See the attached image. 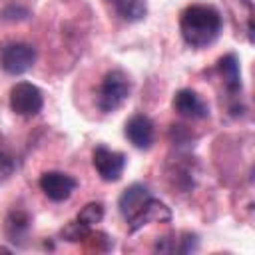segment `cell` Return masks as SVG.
<instances>
[{"mask_svg":"<svg viewBox=\"0 0 255 255\" xmlns=\"http://www.w3.org/2000/svg\"><path fill=\"white\" fill-rule=\"evenodd\" d=\"M221 14L209 4H191L179 16V32L187 46L207 48L219 38Z\"/></svg>","mask_w":255,"mask_h":255,"instance_id":"6da1fadb","label":"cell"},{"mask_svg":"<svg viewBox=\"0 0 255 255\" xmlns=\"http://www.w3.org/2000/svg\"><path fill=\"white\" fill-rule=\"evenodd\" d=\"M129 90H131V82H129L128 74L122 72V70H112L104 76V80L100 84L96 104L106 114L116 112L128 100Z\"/></svg>","mask_w":255,"mask_h":255,"instance_id":"7a4b0ae2","label":"cell"},{"mask_svg":"<svg viewBox=\"0 0 255 255\" xmlns=\"http://www.w3.org/2000/svg\"><path fill=\"white\" fill-rule=\"evenodd\" d=\"M36 62V48L26 42H8L0 48V68L10 76H22Z\"/></svg>","mask_w":255,"mask_h":255,"instance_id":"3957f363","label":"cell"},{"mask_svg":"<svg viewBox=\"0 0 255 255\" xmlns=\"http://www.w3.org/2000/svg\"><path fill=\"white\" fill-rule=\"evenodd\" d=\"M44 106V98L38 86L30 84V82H18L12 86L10 90V108L14 114L30 118L40 114Z\"/></svg>","mask_w":255,"mask_h":255,"instance_id":"277c9868","label":"cell"},{"mask_svg":"<svg viewBox=\"0 0 255 255\" xmlns=\"http://www.w3.org/2000/svg\"><path fill=\"white\" fill-rule=\"evenodd\" d=\"M92 163L98 171V175L104 181H118L124 175L126 169V155L122 151H114L106 145H96L92 153Z\"/></svg>","mask_w":255,"mask_h":255,"instance_id":"5b68a950","label":"cell"},{"mask_svg":"<svg viewBox=\"0 0 255 255\" xmlns=\"http://www.w3.org/2000/svg\"><path fill=\"white\" fill-rule=\"evenodd\" d=\"M76 187L78 181L64 171H46L40 177V189L52 201H66Z\"/></svg>","mask_w":255,"mask_h":255,"instance_id":"8992f818","label":"cell"},{"mask_svg":"<svg viewBox=\"0 0 255 255\" xmlns=\"http://www.w3.org/2000/svg\"><path fill=\"white\" fill-rule=\"evenodd\" d=\"M169 221H171V209L163 201L149 197L137 209V213L128 219V223H129L128 229H129V233H135L137 229H141L147 223H169Z\"/></svg>","mask_w":255,"mask_h":255,"instance_id":"52a82bcc","label":"cell"},{"mask_svg":"<svg viewBox=\"0 0 255 255\" xmlns=\"http://www.w3.org/2000/svg\"><path fill=\"white\" fill-rule=\"evenodd\" d=\"M126 137L129 139V143L137 149H149L155 137V129H153V122L143 116V114H133L124 128Z\"/></svg>","mask_w":255,"mask_h":255,"instance_id":"ba28073f","label":"cell"},{"mask_svg":"<svg viewBox=\"0 0 255 255\" xmlns=\"http://www.w3.org/2000/svg\"><path fill=\"white\" fill-rule=\"evenodd\" d=\"M171 108L175 114L189 118V120H199V118H207L209 116V108L207 104L189 88L177 90L173 100H171Z\"/></svg>","mask_w":255,"mask_h":255,"instance_id":"9c48e42d","label":"cell"},{"mask_svg":"<svg viewBox=\"0 0 255 255\" xmlns=\"http://www.w3.org/2000/svg\"><path fill=\"white\" fill-rule=\"evenodd\" d=\"M149 189L143 185V183H131L129 187H126L118 199V207H120V213L126 217V221L129 217H133L137 213V209L149 199Z\"/></svg>","mask_w":255,"mask_h":255,"instance_id":"30bf717a","label":"cell"},{"mask_svg":"<svg viewBox=\"0 0 255 255\" xmlns=\"http://www.w3.org/2000/svg\"><path fill=\"white\" fill-rule=\"evenodd\" d=\"M217 72L221 76L223 88L227 90V94L237 96L241 92V72H239V60L235 54H225L219 62H217Z\"/></svg>","mask_w":255,"mask_h":255,"instance_id":"8fae6325","label":"cell"},{"mask_svg":"<svg viewBox=\"0 0 255 255\" xmlns=\"http://www.w3.org/2000/svg\"><path fill=\"white\" fill-rule=\"evenodd\" d=\"M116 14L128 22H139L147 14V4L145 0H108Z\"/></svg>","mask_w":255,"mask_h":255,"instance_id":"7c38bea8","label":"cell"},{"mask_svg":"<svg viewBox=\"0 0 255 255\" xmlns=\"http://www.w3.org/2000/svg\"><path fill=\"white\" fill-rule=\"evenodd\" d=\"M30 229V217L26 211H12L8 217H6V223H4V231L8 235L10 241H22L26 237Z\"/></svg>","mask_w":255,"mask_h":255,"instance_id":"4fadbf2b","label":"cell"},{"mask_svg":"<svg viewBox=\"0 0 255 255\" xmlns=\"http://www.w3.org/2000/svg\"><path fill=\"white\" fill-rule=\"evenodd\" d=\"M60 235H62V239H66L70 243H78V241H84V239H88L92 235V227H88V225H84V223H80L76 219V221L66 223L62 227Z\"/></svg>","mask_w":255,"mask_h":255,"instance_id":"5bb4252c","label":"cell"},{"mask_svg":"<svg viewBox=\"0 0 255 255\" xmlns=\"http://www.w3.org/2000/svg\"><path fill=\"white\" fill-rule=\"evenodd\" d=\"M76 219L80 223L88 225V227H94V225H98L104 219V205L98 203V201H92V203H88V205H84L80 209V213H78Z\"/></svg>","mask_w":255,"mask_h":255,"instance_id":"9a60e30c","label":"cell"},{"mask_svg":"<svg viewBox=\"0 0 255 255\" xmlns=\"http://www.w3.org/2000/svg\"><path fill=\"white\" fill-rule=\"evenodd\" d=\"M197 249V235L183 231L179 235H175V245H173V253H191Z\"/></svg>","mask_w":255,"mask_h":255,"instance_id":"2e32d148","label":"cell"},{"mask_svg":"<svg viewBox=\"0 0 255 255\" xmlns=\"http://www.w3.org/2000/svg\"><path fill=\"white\" fill-rule=\"evenodd\" d=\"M14 169V161L10 155H6L4 151H0V171L2 173H10Z\"/></svg>","mask_w":255,"mask_h":255,"instance_id":"e0dca14e","label":"cell"}]
</instances>
